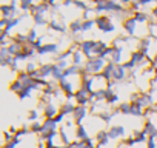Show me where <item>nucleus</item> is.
I'll return each instance as SVG.
<instances>
[{"mask_svg":"<svg viewBox=\"0 0 157 148\" xmlns=\"http://www.w3.org/2000/svg\"><path fill=\"white\" fill-rule=\"evenodd\" d=\"M108 60L106 59H102V57H91V59H86L85 65H83V71L91 74V76H100L103 68L106 66Z\"/></svg>","mask_w":157,"mask_h":148,"instance_id":"nucleus-1","label":"nucleus"},{"mask_svg":"<svg viewBox=\"0 0 157 148\" xmlns=\"http://www.w3.org/2000/svg\"><path fill=\"white\" fill-rule=\"evenodd\" d=\"M94 22H96L97 29L102 31V33H105V34H109V33H114V31H116V25H114L111 16H106V14L96 16Z\"/></svg>","mask_w":157,"mask_h":148,"instance_id":"nucleus-2","label":"nucleus"},{"mask_svg":"<svg viewBox=\"0 0 157 148\" xmlns=\"http://www.w3.org/2000/svg\"><path fill=\"white\" fill-rule=\"evenodd\" d=\"M88 114H90V107H82V105H75V108H74V111H72V122L75 123V127L77 125H82V122L88 117Z\"/></svg>","mask_w":157,"mask_h":148,"instance_id":"nucleus-3","label":"nucleus"},{"mask_svg":"<svg viewBox=\"0 0 157 148\" xmlns=\"http://www.w3.org/2000/svg\"><path fill=\"white\" fill-rule=\"evenodd\" d=\"M108 137L109 140H117V139H125L126 137V131H125V127L123 125H111L108 130Z\"/></svg>","mask_w":157,"mask_h":148,"instance_id":"nucleus-4","label":"nucleus"},{"mask_svg":"<svg viewBox=\"0 0 157 148\" xmlns=\"http://www.w3.org/2000/svg\"><path fill=\"white\" fill-rule=\"evenodd\" d=\"M74 102H75V105H82V107H90V105L93 103L90 94H86L82 88H78V90L74 93Z\"/></svg>","mask_w":157,"mask_h":148,"instance_id":"nucleus-5","label":"nucleus"},{"mask_svg":"<svg viewBox=\"0 0 157 148\" xmlns=\"http://www.w3.org/2000/svg\"><path fill=\"white\" fill-rule=\"evenodd\" d=\"M96 42L97 40H94V39H86V40H82L80 42V48H78V49L83 53V56L86 59H91L93 57V51H94Z\"/></svg>","mask_w":157,"mask_h":148,"instance_id":"nucleus-6","label":"nucleus"},{"mask_svg":"<svg viewBox=\"0 0 157 148\" xmlns=\"http://www.w3.org/2000/svg\"><path fill=\"white\" fill-rule=\"evenodd\" d=\"M137 25H139V23H137L132 17H128V19L122 20V28L125 29L126 36H129V37L136 36V33H137Z\"/></svg>","mask_w":157,"mask_h":148,"instance_id":"nucleus-7","label":"nucleus"},{"mask_svg":"<svg viewBox=\"0 0 157 148\" xmlns=\"http://www.w3.org/2000/svg\"><path fill=\"white\" fill-rule=\"evenodd\" d=\"M142 131H143L148 137L157 139V122H152V119H146L145 123H143Z\"/></svg>","mask_w":157,"mask_h":148,"instance_id":"nucleus-8","label":"nucleus"},{"mask_svg":"<svg viewBox=\"0 0 157 148\" xmlns=\"http://www.w3.org/2000/svg\"><path fill=\"white\" fill-rule=\"evenodd\" d=\"M128 79V71L125 69V66L120 63V65H116V69H114V74H113V80L116 84H122Z\"/></svg>","mask_w":157,"mask_h":148,"instance_id":"nucleus-9","label":"nucleus"},{"mask_svg":"<svg viewBox=\"0 0 157 148\" xmlns=\"http://www.w3.org/2000/svg\"><path fill=\"white\" fill-rule=\"evenodd\" d=\"M59 43L56 42H51V43H43L42 48L37 49V54L39 56H45V54H59Z\"/></svg>","mask_w":157,"mask_h":148,"instance_id":"nucleus-10","label":"nucleus"},{"mask_svg":"<svg viewBox=\"0 0 157 148\" xmlns=\"http://www.w3.org/2000/svg\"><path fill=\"white\" fill-rule=\"evenodd\" d=\"M94 140H96V143L97 145H100V146H106V145H109V137H108V131L106 130H99V131H96L94 133Z\"/></svg>","mask_w":157,"mask_h":148,"instance_id":"nucleus-11","label":"nucleus"},{"mask_svg":"<svg viewBox=\"0 0 157 148\" xmlns=\"http://www.w3.org/2000/svg\"><path fill=\"white\" fill-rule=\"evenodd\" d=\"M71 65H75V66H80V68H83V65H85V62H86V57L83 56V53L80 51V49H77V51H74V54H72V57H71Z\"/></svg>","mask_w":157,"mask_h":148,"instance_id":"nucleus-12","label":"nucleus"},{"mask_svg":"<svg viewBox=\"0 0 157 148\" xmlns=\"http://www.w3.org/2000/svg\"><path fill=\"white\" fill-rule=\"evenodd\" d=\"M113 48H114V51H113V56H111V62H114L116 65H120V63H123V46H116V45H111Z\"/></svg>","mask_w":157,"mask_h":148,"instance_id":"nucleus-13","label":"nucleus"},{"mask_svg":"<svg viewBox=\"0 0 157 148\" xmlns=\"http://www.w3.org/2000/svg\"><path fill=\"white\" fill-rule=\"evenodd\" d=\"M114 69H116V63H114V62H111V60H108V63H106V66L103 68V71H102L100 76H102L106 82H109V80H113Z\"/></svg>","mask_w":157,"mask_h":148,"instance_id":"nucleus-14","label":"nucleus"},{"mask_svg":"<svg viewBox=\"0 0 157 148\" xmlns=\"http://www.w3.org/2000/svg\"><path fill=\"white\" fill-rule=\"evenodd\" d=\"M74 136H75V139H77V140H82V142L91 137V136H90V133H88V130L85 128V125H83V123L75 127V130H74Z\"/></svg>","mask_w":157,"mask_h":148,"instance_id":"nucleus-15","label":"nucleus"},{"mask_svg":"<svg viewBox=\"0 0 157 148\" xmlns=\"http://www.w3.org/2000/svg\"><path fill=\"white\" fill-rule=\"evenodd\" d=\"M48 28H49L51 31H56V33H60V34H65V33L68 31V26H66L63 22H57L56 19L49 20V23H48Z\"/></svg>","mask_w":157,"mask_h":148,"instance_id":"nucleus-16","label":"nucleus"},{"mask_svg":"<svg viewBox=\"0 0 157 148\" xmlns=\"http://www.w3.org/2000/svg\"><path fill=\"white\" fill-rule=\"evenodd\" d=\"M42 111H43V113H42L43 119H54V117L57 116V113H59V108H57L54 103H48L46 107H43Z\"/></svg>","mask_w":157,"mask_h":148,"instance_id":"nucleus-17","label":"nucleus"},{"mask_svg":"<svg viewBox=\"0 0 157 148\" xmlns=\"http://www.w3.org/2000/svg\"><path fill=\"white\" fill-rule=\"evenodd\" d=\"M74 108H75V102H74V100H65V102H62V103H60L59 111H60V113H63L65 116H69V114H72Z\"/></svg>","mask_w":157,"mask_h":148,"instance_id":"nucleus-18","label":"nucleus"},{"mask_svg":"<svg viewBox=\"0 0 157 148\" xmlns=\"http://www.w3.org/2000/svg\"><path fill=\"white\" fill-rule=\"evenodd\" d=\"M68 31L71 34H82V19H74L68 25Z\"/></svg>","mask_w":157,"mask_h":148,"instance_id":"nucleus-19","label":"nucleus"},{"mask_svg":"<svg viewBox=\"0 0 157 148\" xmlns=\"http://www.w3.org/2000/svg\"><path fill=\"white\" fill-rule=\"evenodd\" d=\"M109 46V43H106L105 40H97L94 51H93V57H102V54L105 53V49Z\"/></svg>","mask_w":157,"mask_h":148,"instance_id":"nucleus-20","label":"nucleus"},{"mask_svg":"<svg viewBox=\"0 0 157 148\" xmlns=\"http://www.w3.org/2000/svg\"><path fill=\"white\" fill-rule=\"evenodd\" d=\"M80 72H82V68H80V66L69 65V66L63 71V77H65V79H69V77H72V76H80Z\"/></svg>","mask_w":157,"mask_h":148,"instance_id":"nucleus-21","label":"nucleus"},{"mask_svg":"<svg viewBox=\"0 0 157 148\" xmlns=\"http://www.w3.org/2000/svg\"><path fill=\"white\" fill-rule=\"evenodd\" d=\"M105 103L106 105H109V107H113V105H119L120 102H119V94L117 93H114L113 90H108V93H106V99H105Z\"/></svg>","mask_w":157,"mask_h":148,"instance_id":"nucleus-22","label":"nucleus"},{"mask_svg":"<svg viewBox=\"0 0 157 148\" xmlns=\"http://www.w3.org/2000/svg\"><path fill=\"white\" fill-rule=\"evenodd\" d=\"M31 17H33V22H34L36 26H43V25H48L49 23L46 14H33Z\"/></svg>","mask_w":157,"mask_h":148,"instance_id":"nucleus-23","label":"nucleus"},{"mask_svg":"<svg viewBox=\"0 0 157 148\" xmlns=\"http://www.w3.org/2000/svg\"><path fill=\"white\" fill-rule=\"evenodd\" d=\"M52 80H56V82H60V80H65V77H63V69L62 68H59V65L57 63H52Z\"/></svg>","mask_w":157,"mask_h":148,"instance_id":"nucleus-24","label":"nucleus"},{"mask_svg":"<svg viewBox=\"0 0 157 148\" xmlns=\"http://www.w3.org/2000/svg\"><path fill=\"white\" fill-rule=\"evenodd\" d=\"M132 137H134L136 143H146L148 139H149L142 130H134V131H132Z\"/></svg>","mask_w":157,"mask_h":148,"instance_id":"nucleus-25","label":"nucleus"},{"mask_svg":"<svg viewBox=\"0 0 157 148\" xmlns=\"http://www.w3.org/2000/svg\"><path fill=\"white\" fill-rule=\"evenodd\" d=\"M137 23H146L148 20H149V14H146V13H143V11H136V13H132V16H131Z\"/></svg>","mask_w":157,"mask_h":148,"instance_id":"nucleus-26","label":"nucleus"},{"mask_svg":"<svg viewBox=\"0 0 157 148\" xmlns=\"http://www.w3.org/2000/svg\"><path fill=\"white\" fill-rule=\"evenodd\" d=\"M116 110L119 111V114L126 116V114H129V111H131V102H120Z\"/></svg>","mask_w":157,"mask_h":148,"instance_id":"nucleus-27","label":"nucleus"},{"mask_svg":"<svg viewBox=\"0 0 157 148\" xmlns=\"http://www.w3.org/2000/svg\"><path fill=\"white\" fill-rule=\"evenodd\" d=\"M42 130H43V123L42 122H31L29 123V133L31 134H36V136H39L40 133H42Z\"/></svg>","mask_w":157,"mask_h":148,"instance_id":"nucleus-28","label":"nucleus"},{"mask_svg":"<svg viewBox=\"0 0 157 148\" xmlns=\"http://www.w3.org/2000/svg\"><path fill=\"white\" fill-rule=\"evenodd\" d=\"M59 136H60V139H62V145H69L72 140L68 137V133H66V128L65 127H60L59 128Z\"/></svg>","mask_w":157,"mask_h":148,"instance_id":"nucleus-29","label":"nucleus"},{"mask_svg":"<svg viewBox=\"0 0 157 148\" xmlns=\"http://www.w3.org/2000/svg\"><path fill=\"white\" fill-rule=\"evenodd\" d=\"M10 90L13 91V93H16V94H19L22 90H23V84L20 82V80H17V79H14L11 84H10Z\"/></svg>","mask_w":157,"mask_h":148,"instance_id":"nucleus-30","label":"nucleus"},{"mask_svg":"<svg viewBox=\"0 0 157 148\" xmlns=\"http://www.w3.org/2000/svg\"><path fill=\"white\" fill-rule=\"evenodd\" d=\"M129 114L134 116V117H143L145 110H143L142 107H139V105H132V103H131V111H129Z\"/></svg>","mask_w":157,"mask_h":148,"instance_id":"nucleus-31","label":"nucleus"},{"mask_svg":"<svg viewBox=\"0 0 157 148\" xmlns=\"http://www.w3.org/2000/svg\"><path fill=\"white\" fill-rule=\"evenodd\" d=\"M94 26H96L94 19H90V20H82V33H88V31H91Z\"/></svg>","mask_w":157,"mask_h":148,"instance_id":"nucleus-32","label":"nucleus"},{"mask_svg":"<svg viewBox=\"0 0 157 148\" xmlns=\"http://www.w3.org/2000/svg\"><path fill=\"white\" fill-rule=\"evenodd\" d=\"M26 37H28V45H33L40 36L37 34V31H36V28H31L28 33H26Z\"/></svg>","mask_w":157,"mask_h":148,"instance_id":"nucleus-33","label":"nucleus"},{"mask_svg":"<svg viewBox=\"0 0 157 148\" xmlns=\"http://www.w3.org/2000/svg\"><path fill=\"white\" fill-rule=\"evenodd\" d=\"M26 134H31L29 133V125H26V123H23L20 128H17V133H16V137H23V136H26Z\"/></svg>","mask_w":157,"mask_h":148,"instance_id":"nucleus-34","label":"nucleus"},{"mask_svg":"<svg viewBox=\"0 0 157 148\" xmlns=\"http://www.w3.org/2000/svg\"><path fill=\"white\" fill-rule=\"evenodd\" d=\"M39 117H40V113L37 110H29L28 111V120H29V123L31 122H37Z\"/></svg>","mask_w":157,"mask_h":148,"instance_id":"nucleus-35","label":"nucleus"},{"mask_svg":"<svg viewBox=\"0 0 157 148\" xmlns=\"http://www.w3.org/2000/svg\"><path fill=\"white\" fill-rule=\"evenodd\" d=\"M37 68H39V65H37L36 62H28V63L25 65V71L29 74V76H31L34 71H37Z\"/></svg>","mask_w":157,"mask_h":148,"instance_id":"nucleus-36","label":"nucleus"},{"mask_svg":"<svg viewBox=\"0 0 157 148\" xmlns=\"http://www.w3.org/2000/svg\"><path fill=\"white\" fill-rule=\"evenodd\" d=\"M19 143H20V137H14V140H13V142H5L0 148H16Z\"/></svg>","mask_w":157,"mask_h":148,"instance_id":"nucleus-37","label":"nucleus"},{"mask_svg":"<svg viewBox=\"0 0 157 148\" xmlns=\"http://www.w3.org/2000/svg\"><path fill=\"white\" fill-rule=\"evenodd\" d=\"M65 117H66V116H65L63 113H60V111H59V113H57V116H56L52 120H54L57 125H60V123H65Z\"/></svg>","mask_w":157,"mask_h":148,"instance_id":"nucleus-38","label":"nucleus"},{"mask_svg":"<svg viewBox=\"0 0 157 148\" xmlns=\"http://www.w3.org/2000/svg\"><path fill=\"white\" fill-rule=\"evenodd\" d=\"M146 148H157V139H148L146 142Z\"/></svg>","mask_w":157,"mask_h":148,"instance_id":"nucleus-39","label":"nucleus"},{"mask_svg":"<svg viewBox=\"0 0 157 148\" xmlns=\"http://www.w3.org/2000/svg\"><path fill=\"white\" fill-rule=\"evenodd\" d=\"M62 6H65V8L72 6V0H62Z\"/></svg>","mask_w":157,"mask_h":148,"instance_id":"nucleus-40","label":"nucleus"},{"mask_svg":"<svg viewBox=\"0 0 157 148\" xmlns=\"http://www.w3.org/2000/svg\"><path fill=\"white\" fill-rule=\"evenodd\" d=\"M119 2L125 6V8H129V5H131V2H132V0H119Z\"/></svg>","mask_w":157,"mask_h":148,"instance_id":"nucleus-41","label":"nucleus"},{"mask_svg":"<svg viewBox=\"0 0 157 148\" xmlns=\"http://www.w3.org/2000/svg\"><path fill=\"white\" fill-rule=\"evenodd\" d=\"M151 16L157 20V5H155V6H152V10H151Z\"/></svg>","mask_w":157,"mask_h":148,"instance_id":"nucleus-42","label":"nucleus"},{"mask_svg":"<svg viewBox=\"0 0 157 148\" xmlns=\"http://www.w3.org/2000/svg\"><path fill=\"white\" fill-rule=\"evenodd\" d=\"M151 65H152L154 68H157V53L154 54V57H152V62H151Z\"/></svg>","mask_w":157,"mask_h":148,"instance_id":"nucleus-43","label":"nucleus"},{"mask_svg":"<svg viewBox=\"0 0 157 148\" xmlns=\"http://www.w3.org/2000/svg\"><path fill=\"white\" fill-rule=\"evenodd\" d=\"M154 2H155V3H157V0H154Z\"/></svg>","mask_w":157,"mask_h":148,"instance_id":"nucleus-44","label":"nucleus"}]
</instances>
